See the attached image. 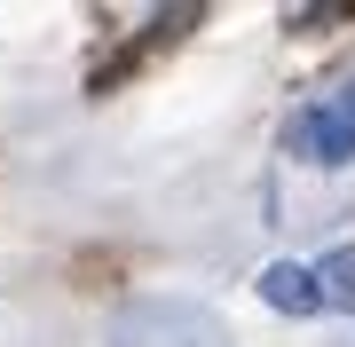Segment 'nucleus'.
Segmentation results:
<instances>
[{
  "instance_id": "1",
  "label": "nucleus",
  "mask_w": 355,
  "mask_h": 347,
  "mask_svg": "<svg viewBox=\"0 0 355 347\" xmlns=\"http://www.w3.org/2000/svg\"><path fill=\"white\" fill-rule=\"evenodd\" d=\"M103 347H229V323L205 308V300H182V292H142L111 316Z\"/></svg>"
},
{
  "instance_id": "2",
  "label": "nucleus",
  "mask_w": 355,
  "mask_h": 347,
  "mask_svg": "<svg viewBox=\"0 0 355 347\" xmlns=\"http://www.w3.org/2000/svg\"><path fill=\"white\" fill-rule=\"evenodd\" d=\"M284 150L308 158V166H347V158H355V79L324 87L316 103L292 118V127H284Z\"/></svg>"
},
{
  "instance_id": "3",
  "label": "nucleus",
  "mask_w": 355,
  "mask_h": 347,
  "mask_svg": "<svg viewBox=\"0 0 355 347\" xmlns=\"http://www.w3.org/2000/svg\"><path fill=\"white\" fill-rule=\"evenodd\" d=\"M261 300L284 316H316V276H308V260H277V269H261Z\"/></svg>"
},
{
  "instance_id": "4",
  "label": "nucleus",
  "mask_w": 355,
  "mask_h": 347,
  "mask_svg": "<svg viewBox=\"0 0 355 347\" xmlns=\"http://www.w3.org/2000/svg\"><path fill=\"white\" fill-rule=\"evenodd\" d=\"M316 276V308H355V244H331L324 260H308Z\"/></svg>"
}]
</instances>
